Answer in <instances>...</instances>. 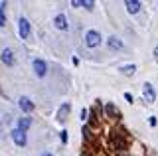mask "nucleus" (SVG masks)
<instances>
[{
  "label": "nucleus",
  "mask_w": 158,
  "mask_h": 156,
  "mask_svg": "<svg viewBox=\"0 0 158 156\" xmlns=\"http://www.w3.org/2000/svg\"><path fill=\"white\" fill-rule=\"evenodd\" d=\"M101 43V34L95 32V30H89L85 34V46L87 47H97Z\"/></svg>",
  "instance_id": "obj_2"
},
{
  "label": "nucleus",
  "mask_w": 158,
  "mask_h": 156,
  "mask_svg": "<svg viewBox=\"0 0 158 156\" xmlns=\"http://www.w3.org/2000/svg\"><path fill=\"white\" fill-rule=\"evenodd\" d=\"M18 105H20V109H22L24 113H32L34 111V103L28 99V97H22V99L18 101Z\"/></svg>",
  "instance_id": "obj_8"
},
{
  "label": "nucleus",
  "mask_w": 158,
  "mask_h": 156,
  "mask_svg": "<svg viewBox=\"0 0 158 156\" xmlns=\"http://www.w3.org/2000/svg\"><path fill=\"white\" fill-rule=\"evenodd\" d=\"M42 156H53V154H48V152H46V154H42Z\"/></svg>",
  "instance_id": "obj_23"
},
{
  "label": "nucleus",
  "mask_w": 158,
  "mask_h": 156,
  "mask_svg": "<svg viewBox=\"0 0 158 156\" xmlns=\"http://www.w3.org/2000/svg\"><path fill=\"white\" fill-rule=\"evenodd\" d=\"M125 99L128 101V103H132V101H135V99H132V95H131V93H125Z\"/></svg>",
  "instance_id": "obj_21"
},
{
  "label": "nucleus",
  "mask_w": 158,
  "mask_h": 156,
  "mask_svg": "<svg viewBox=\"0 0 158 156\" xmlns=\"http://www.w3.org/2000/svg\"><path fill=\"white\" fill-rule=\"evenodd\" d=\"M61 142H63V144L67 142V133H65V130H61Z\"/></svg>",
  "instance_id": "obj_20"
},
{
  "label": "nucleus",
  "mask_w": 158,
  "mask_h": 156,
  "mask_svg": "<svg viewBox=\"0 0 158 156\" xmlns=\"http://www.w3.org/2000/svg\"><path fill=\"white\" fill-rule=\"evenodd\" d=\"M69 109H71V107H69L67 103H65V105H61V109H59V113H57V121H59V123H63V121L67 119V113H69Z\"/></svg>",
  "instance_id": "obj_11"
},
{
  "label": "nucleus",
  "mask_w": 158,
  "mask_h": 156,
  "mask_svg": "<svg viewBox=\"0 0 158 156\" xmlns=\"http://www.w3.org/2000/svg\"><path fill=\"white\" fill-rule=\"evenodd\" d=\"M6 26V16H4V10H0V28Z\"/></svg>",
  "instance_id": "obj_17"
},
{
  "label": "nucleus",
  "mask_w": 158,
  "mask_h": 156,
  "mask_svg": "<svg viewBox=\"0 0 158 156\" xmlns=\"http://www.w3.org/2000/svg\"><path fill=\"white\" fill-rule=\"evenodd\" d=\"M111 144H113L115 150H118V152L127 150L128 140H127V133H125V130H123V129H113L111 130Z\"/></svg>",
  "instance_id": "obj_1"
},
{
  "label": "nucleus",
  "mask_w": 158,
  "mask_h": 156,
  "mask_svg": "<svg viewBox=\"0 0 158 156\" xmlns=\"http://www.w3.org/2000/svg\"><path fill=\"white\" fill-rule=\"evenodd\" d=\"M125 6H127L128 14H136L138 10H140V6H142V4L138 2V0H127V2H125Z\"/></svg>",
  "instance_id": "obj_9"
},
{
  "label": "nucleus",
  "mask_w": 158,
  "mask_h": 156,
  "mask_svg": "<svg viewBox=\"0 0 158 156\" xmlns=\"http://www.w3.org/2000/svg\"><path fill=\"white\" fill-rule=\"evenodd\" d=\"M53 26H56L57 30H67V18L63 16V14H57V16L53 18Z\"/></svg>",
  "instance_id": "obj_7"
},
{
  "label": "nucleus",
  "mask_w": 158,
  "mask_h": 156,
  "mask_svg": "<svg viewBox=\"0 0 158 156\" xmlns=\"http://www.w3.org/2000/svg\"><path fill=\"white\" fill-rule=\"evenodd\" d=\"M12 138H14V142H16L18 146H26V133H24V130L14 129L12 130Z\"/></svg>",
  "instance_id": "obj_5"
},
{
  "label": "nucleus",
  "mask_w": 158,
  "mask_h": 156,
  "mask_svg": "<svg viewBox=\"0 0 158 156\" xmlns=\"http://www.w3.org/2000/svg\"><path fill=\"white\" fill-rule=\"evenodd\" d=\"M2 61L6 63V65H14V53H12V50H2Z\"/></svg>",
  "instance_id": "obj_10"
},
{
  "label": "nucleus",
  "mask_w": 158,
  "mask_h": 156,
  "mask_svg": "<svg viewBox=\"0 0 158 156\" xmlns=\"http://www.w3.org/2000/svg\"><path fill=\"white\" fill-rule=\"evenodd\" d=\"M18 34H20V38H24V40L30 36V22L26 18H20L18 20Z\"/></svg>",
  "instance_id": "obj_3"
},
{
  "label": "nucleus",
  "mask_w": 158,
  "mask_h": 156,
  "mask_svg": "<svg viewBox=\"0 0 158 156\" xmlns=\"http://www.w3.org/2000/svg\"><path fill=\"white\" fill-rule=\"evenodd\" d=\"M109 47H111V50H121V47H123V42L118 40L117 36H111V38H109Z\"/></svg>",
  "instance_id": "obj_12"
},
{
  "label": "nucleus",
  "mask_w": 158,
  "mask_h": 156,
  "mask_svg": "<svg viewBox=\"0 0 158 156\" xmlns=\"http://www.w3.org/2000/svg\"><path fill=\"white\" fill-rule=\"evenodd\" d=\"M89 126H93V129H97V126H99V119H97V109L93 111V113H89Z\"/></svg>",
  "instance_id": "obj_15"
},
{
  "label": "nucleus",
  "mask_w": 158,
  "mask_h": 156,
  "mask_svg": "<svg viewBox=\"0 0 158 156\" xmlns=\"http://www.w3.org/2000/svg\"><path fill=\"white\" fill-rule=\"evenodd\" d=\"M34 71H36L38 77H44L48 73V65L44 60H34Z\"/></svg>",
  "instance_id": "obj_4"
},
{
  "label": "nucleus",
  "mask_w": 158,
  "mask_h": 156,
  "mask_svg": "<svg viewBox=\"0 0 158 156\" xmlns=\"http://www.w3.org/2000/svg\"><path fill=\"white\" fill-rule=\"evenodd\" d=\"M142 91H144V99L148 101V103H154V101H156V93H154V89H152L150 83H144Z\"/></svg>",
  "instance_id": "obj_6"
},
{
  "label": "nucleus",
  "mask_w": 158,
  "mask_h": 156,
  "mask_svg": "<svg viewBox=\"0 0 158 156\" xmlns=\"http://www.w3.org/2000/svg\"><path fill=\"white\" fill-rule=\"evenodd\" d=\"M154 60H158V46L154 47Z\"/></svg>",
  "instance_id": "obj_22"
},
{
  "label": "nucleus",
  "mask_w": 158,
  "mask_h": 156,
  "mask_svg": "<svg viewBox=\"0 0 158 156\" xmlns=\"http://www.w3.org/2000/svg\"><path fill=\"white\" fill-rule=\"evenodd\" d=\"M105 113L109 115V117H118V109L113 103H107V107H105Z\"/></svg>",
  "instance_id": "obj_13"
},
{
  "label": "nucleus",
  "mask_w": 158,
  "mask_h": 156,
  "mask_svg": "<svg viewBox=\"0 0 158 156\" xmlns=\"http://www.w3.org/2000/svg\"><path fill=\"white\" fill-rule=\"evenodd\" d=\"M135 71H136V65H123L121 67V73H123V75H132Z\"/></svg>",
  "instance_id": "obj_16"
},
{
  "label": "nucleus",
  "mask_w": 158,
  "mask_h": 156,
  "mask_svg": "<svg viewBox=\"0 0 158 156\" xmlns=\"http://www.w3.org/2000/svg\"><path fill=\"white\" fill-rule=\"evenodd\" d=\"M30 125H32V121H30L28 117H24V119H20V121H18V129H20V130H24V133L28 130V126H30Z\"/></svg>",
  "instance_id": "obj_14"
},
{
  "label": "nucleus",
  "mask_w": 158,
  "mask_h": 156,
  "mask_svg": "<svg viewBox=\"0 0 158 156\" xmlns=\"http://www.w3.org/2000/svg\"><path fill=\"white\" fill-rule=\"evenodd\" d=\"M83 6H85L87 10H93V6H95V2H93V0H87V2H83Z\"/></svg>",
  "instance_id": "obj_18"
},
{
  "label": "nucleus",
  "mask_w": 158,
  "mask_h": 156,
  "mask_svg": "<svg viewBox=\"0 0 158 156\" xmlns=\"http://www.w3.org/2000/svg\"><path fill=\"white\" fill-rule=\"evenodd\" d=\"M81 119H83V121H87V119H89V111H87V109H83V111H81Z\"/></svg>",
  "instance_id": "obj_19"
}]
</instances>
